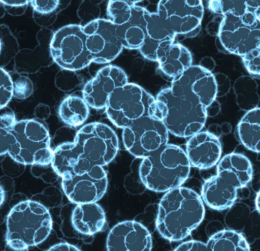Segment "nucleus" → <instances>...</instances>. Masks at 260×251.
Listing matches in <instances>:
<instances>
[{"label":"nucleus","instance_id":"1","mask_svg":"<svg viewBox=\"0 0 260 251\" xmlns=\"http://www.w3.org/2000/svg\"><path fill=\"white\" fill-rule=\"evenodd\" d=\"M115 132L107 124L93 122L77 132L74 142L60 144L53 150L51 165L59 176L87 171L95 166L110 164L118 152Z\"/></svg>","mask_w":260,"mask_h":251},{"label":"nucleus","instance_id":"2","mask_svg":"<svg viewBox=\"0 0 260 251\" xmlns=\"http://www.w3.org/2000/svg\"><path fill=\"white\" fill-rule=\"evenodd\" d=\"M166 193L159 204L156 228L164 238L179 241L202 223L205 205L196 192L185 187H177Z\"/></svg>","mask_w":260,"mask_h":251},{"label":"nucleus","instance_id":"3","mask_svg":"<svg viewBox=\"0 0 260 251\" xmlns=\"http://www.w3.org/2000/svg\"><path fill=\"white\" fill-rule=\"evenodd\" d=\"M155 100L156 116L169 133L189 138L205 126L208 109L194 97L169 87L161 90Z\"/></svg>","mask_w":260,"mask_h":251},{"label":"nucleus","instance_id":"4","mask_svg":"<svg viewBox=\"0 0 260 251\" xmlns=\"http://www.w3.org/2000/svg\"><path fill=\"white\" fill-rule=\"evenodd\" d=\"M217 170V175L204 183L201 197L209 208L221 211L231 208L238 190L249 183L252 167L244 155L231 153L220 160Z\"/></svg>","mask_w":260,"mask_h":251},{"label":"nucleus","instance_id":"5","mask_svg":"<svg viewBox=\"0 0 260 251\" xmlns=\"http://www.w3.org/2000/svg\"><path fill=\"white\" fill-rule=\"evenodd\" d=\"M191 167L181 147L167 144L143 158L140 177L148 190L165 193L181 186L188 179Z\"/></svg>","mask_w":260,"mask_h":251},{"label":"nucleus","instance_id":"6","mask_svg":"<svg viewBox=\"0 0 260 251\" xmlns=\"http://www.w3.org/2000/svg\"><path fill=\"white\" fill-rule=\"evenodd\" d=\"M7 229V245L15 250H25L48 238L52 230V218L42 204L24 201L9 213Z\"/></svg>","mask_w":260,"mask_h":251},{"label":"nucleus","instance_id":"7","mask_svg":"<svg viewBox=\"0 0 260 251\" xmlns=\"http://www.w3.org/2000/svg\"><path fill=\"white\" fill-rule=\"evenodd\" d=\"M11 132L8 153L12 159L23 165L51 164L53 155L51 137L42 123L31 119L16 121Z\"/></svg>","mask_w":260,"mask_h":251},{"label":"nucleus","instance_id":"8","mask_svg":"<svg viewBox=\"0 0 260 251\" xmlns=\"http://www.w3.org/2000/svg\"><path fill=\"white\" fill-rule=\"evenodd\" d=\"M105 109L109 119L122 129L143 117L157 118L154 97L135 83H127L115 89Z\"/></svg>","mask_w":260,"mask_h":251},{"label":"nucleus","instance_id":"9","mask_svg":"<svg viewBox=\"0 0 260 251\" xmlns=\"http://www.w3.org/2000/svg\"><path fill=\"white\" fill-rule=\"evenodd\" d=\"M218 39L228 52L242 57L260 47V16L248 10L241 16L223 15Z\"/></svg>","mask_w":260,"mask_h":251},{"label":"nucleus","instance_id":"10","mask_svg":"<svg viewBox=\"0 0 260 251\" xmlns=\"http://www.w3.org/2000/svg\"><path fill=\"white\" fill-rule=\"evenodd\" d=\"M50 52L54 61L65 71H80L92 63L82 25H66L57 30L51 39Z\"/></svg>","mask_w":260,"mask_h":251},{"label":"nucleus","instance_id":"11","mask_svg":"<svg viewBox=\"0 0 260 251\" xmlns=\"http://www.w3.org/2000/svg\"><path fill=\"white\" fill-rule=\"evenodd\" d=\"M126 150L137 158H143L168 144L169 132L160 119L146 116L123 129Z\"/></svg>","mask_w":260,"mask_h":251},{"label":"nucleus","instance_id":"12","mask_svg":"<svg viewBox=\"0 0 260 251\" xmlns=\"http://www.w3.org/2000/svg\"><path fill=\"white\" fill-rule=\"evenodd\" d=\"M156 13L176 36L194 37L200 31L203 4L202 0H159Z\"/></svg>","mask_w":260,"mask_h":251},{"label":"nucleus","instance_id":"13","mask_svg":"<svg viewBox=\"0 0 260 251\" xmlns=\"http://www.w3.org/2000/svg\"><path fill=\"white\" fill-rule=\"evenodd\" d=\"M61 178L63 193L77 205L98 202L107 191V173L100 166L81 173H68Z\"/></svg>","mask_w":260,"mask_h":251},{"label":"nucleus","instance_id":"14","mask_svg":"<svg viewBox=\"0 0 260 251\" xmlns=\"http://www.w3.org/2000/svg\"><path fill=\"white\" fill-rule=\"evenodd\" d=\"M83 28L86 48L94 63H110L122 51L117 26L109 19H94Z\"/></svg>","mask_w":260,"mask_h":251},{"label":"nucleus","instance_id":"15","mask_svg":"<svg viewBox=\"0 0 260 251\" xmlns=\"http://www.w3.org/2000/svg\"><path fill=\"white\" fill-rule=\"evenodd\" d=\"M170 87L197 99L208 109L215 100L217 83L211 71L201 66H193L173 78Z\"/></svg>","mask_w":260,"mask_h":251},{"label":"nucleus","instance_id":"16","mask_svg":"<svg viewBox=\"0 0 260 251\" xmlns=\"http://www.w3.org/2000/svg\"><path fill=\"white\" fill-rule=\"evenodd\" d=\"M127 82L125 72L118 67L108 65L85 85L83 99L89 107L97 110L105 109L111 94Z\"/></svg>","mask_w":260,"mask_h":251},{"label":"nucleus","instance_id":"17","mask_svg":"<svg viewBox=\"0 0 260 251\" xmlns=\"http://www.w3.org/2000/svg\"><path fill=\"white\" fill-rule=\"evenodd\" d=\"M152 237L148 230L135 221L117 224L111 230L106 241L108 250H150Z\"/></svg>","mask_w":260,"mask_h":251},{"label":"nucleus","instance_id":"18","mask_svg":"<svg viewBox=\"0 0 260 251\" xmlns=\"http://www.w3.org/2000/svg\"><path fill=\"white\" fill-rule=\"evenodd\" d=\"M220 140L208 132H199L190 137L186 144L185 154L190 165L200 170L211 168L221 156Z\"/></svg>","mask_w":260,"mask_h":251},{"label":"nucleus","instance_id":"19","mask_svg":"<svg viewBox=\"0 0 260 251\" xmlns=\"http://www.w3.org/2000/svg\"><path fill=\"white\" fill-rule=\"evenodd\" d=\"M156 61L162 73L174 78L192 65L191 52L175 41L161 42L156 51Z\"/></svg>","mask_w":260,"mask_h":251},{"label":"nucleus","instance_id":"20","mask_svg":"<svg viewBox=\"0 0 260 251\" xmlns=\"http://www.w3.org/2000/svg\"><path fill=\"white\" fill-rule=\"evenodd\" d=\"M148 10L138 5L132 6L130 19L126 23L118 25L117 34L123 48L139 50L147 38V18Z\"/></svg>","mask_w":260,"mask_h":251},{"label":"nucleus","instance_id":"21","mask_svg":"<svg viewBox=\"0 0 260 251\" xmlns=\"http://www.w3.org/2000/svg\"><path fill=\"white\" fill-rule=\"evenodd\" d=\"M71 222L77 232L84 235H93L104 228L106 214L96 202L78 204L73 211Z\"/></svg>","mask_w":260,"mask_h":251},{"label":"nucleus","instance_id":"22","mask_svg":"<svg viewBox=\"0 0 260 251\" xmlns=\"http://www.w3.org/2000/svg\"><path fill=\"white\" fill-rule=\"evenodd\" d=\"M176 35L167 26L156 13L149 12L147 18V38L139 51L143 57L156 61V51L161 42L175 41Z\"/></svg>","mask_w":260,"mask_h":251},{"label":"nucleus","instance_id":"23","mask_svg":"<svg viewBox=\"0 0 260 251\" xmlns=\"http://www.w3.org/2000/svg\"><path fill=\"white\" fill-rule=\"evenodd\" d=\"M237 132L240 142L246 149L259 153V108H254L245 114L237 124Z\"/></svg>","mask_w":260,"mask_h":251},{"label":"nucleus","instance_id":"24","mask_svg":"<svg viewBox=\"0 0 260 251\" xmlns=\"http://www.w3.org/2000/svg\"><path fill=\"white\" fill-rule=\"evenodd\" d=\"M59 116L70 127H79L86 122L89 115V106L83 98L70 96L59 107Z\"/></svg>","mask_w":260,"mask_h":251},{"label":"nucleus","instance_id":"25","mask_svg":"<svg viewBox=\"0 0 260 251\" xmlns=\"http://www.w3.org/2000/svg\"><path fill=\"white\" fill-rule=\"evenodd\" d=\"M208 250H250L246 238L232 230H223L210 237L206 243Z\"/></svg>","mask_w":260,"mask_h":251},{"label":"nucleus","instance_id":"26","mask_svg":"<svg viewBox=\"0 0 260 251\" xmlns=\"http://www.w3.org/2000/svg\"><path fill=\"white\" fill-rule=\"evenodd\" d=\"M132 6L125 0H109L107 7L109 20L117 26L126 23L132 16Z\"/></svg>","mask_w":260,"mask_h":251},{"label":"nucleus","instance_id":"27","mask_svg":"<svg viewBox=\"0 0 260 251\" xmlns=\"http://www.w3.org/2000/svg\"><path fill=\"white\" fill-rule=\"evenodd\" d=\"M14 115H0V156L8 153L12 141V129L16 122Z\"/></svg>","mask_w":260,"mask_h":251},{"label":"nucleus","instance_id":"28","mask_svg":"<svg viewBox=\"0 0 260 251\" xmlns=\"http://www.w3.org/2000/svg\"><path fill=\"white\" fill-rule=\"evenodd\" d=\"M14 94L13 80L8 72L0 68V109L9 104Z\"/></svg>","mask_w":260,"mask_h":251},{"label":"nucleus","instance_id":"29","mask_svg":"<svg viewBox=\"0 0 260 251\" xmlns=\"http://www.w3.org/2000/svg\"><path fill=\"white\" fill-rule=\"evenodd\" d=\"M243 65L249 74L255 78L260 74V47L254 48L242 56Z\"/></svg>","mask_w":260,"mask_h":251},{"label":"nucleus","instance_id":"30","mask_svg":"<svg viewBox=\"0 0 260 251\" xmlns=\"http://www.w3.org/2000/svg\"><path fill=\"white\" fill-rule=\"evenodd\" d=\"M221 15L231 13L241 16L246 12L244 0H220Z\"/></svg>","mask_w":260,"mask_h":251},{"label":"nucleus","instance_id":"31","mask_svg":"<svg viewBox=\"0 0 260 251\" xmlns=\"http://www.w3.org/2000/svg\"><path fill=\"white\" fill-rule=\"evenodd\" d=\"M31 7L40 14H50L58 7L60 0H31Z\"/></svg>","mask_w":260,"mask_h":251},{"label":"nucleus","instance_id":"32","mask_svg":"<svg viewBox=\"0 0 260 251\" xmlns=\"http://www.w3.org/2000/svg\"><path fill=\"white\" fill-rule=\"evenodd\" d=\"M174 250H208L206 243L198 240H189L181 243Z\"/></svg>","mask_w":260,"mask_h":251},{"label":"nucleus","instance_id":"33","mask_svg":"<svg viewBox=\"0 0 260 251\" xmlns=\"http://www.w3.org/2000/svg\"><path fill=\"white\" fill-rule=\"evenodd\" d=\"M246 4V10L248 11L252 12L260 16L259 2L260 0H244Z\"/></svg>","mask_w":260,"mask_h":251},{"label":"nucleus","instance_id":"34","mask_svg":"<svg viewBox=\"0 0 260 251\" xmlns=\"http://www.w3.org/2000/svg\"><path fill=\"white\" fill-rule=\"evenodd\" d=\"M48 250H80V249L71 243H60L51 246Z\"/></svg>","mask_w":260,"mask_h":251},{"label":"nucleus","instance_id":"35","mask_svg":"<svg viewBox=\"0 0 260 251\" xmlns=\"http://www.w3.org/2000/svg\"><path fill=\"white\" fill-rule=\"evenodd\" d=\"M31 1V0H0V3L7 7H20L28 5Z\"/></svg>","mask_w":260,"mask_h":251},{"label":"nucleus","instance_id":"36","mask_svg":"<svg viewBox=\"0 0 260 251\" xmlns=\"http://www.w3.org/2000/svg\"><path fill=\"white\" fill-rule=\"evenodd\" d=\"M208 8L213 13L221 15L220 0H209Z\"/></svg>","mask_w":260,"mask_h":251},{"label":"nucleus","instance_id":"37","mask_svg":"<svg viewBox=\"0 0 260 251\" xmlns=\"http://www.w3.org/2000/svg\"><path fill=\"white\" fill-rule=\"evenodd\" d=\"M5 201V191L3 187L0 185V206L3 205Z\"/></svg>","mask_w":260,"mask_h":251},{"label":"nucleus","instance_id":"38","mask_svg":"<svg viewBox=\"0 0 260 251\" xmlns=\"http://www.w3.org/2000/svg\"><path fill=\"white\" fill-rule=\"evenodd\" d=\"M125 1L128 4H132V5H137L138 3L141 2L143 0H125Z\"/></svg>","mask_w":260,"mask_h":251},{"label":"nucleus","instance_id":"39","mask_svg":"<svg viewBox=\"0 0 260 251\" xmlns=\"http://www.w3.org/2000/svg\"><path fill=\"white\" fill-rule=\"evenodd\" d=\"M258 197H259V193H258L256 199H255V206H256L257 211H259V206H258Z\"/></svg>","mask_w":260,"mask_h":251},{"label":"nucleus","instance_id":"40","mask_svg":"<svg viewBox=\"0 0 260 251\" xmlns=\"http://www.w3.org/2000/svg\"><path fill=\"white\" fill-rule=\"evenodd\" d=\"M1 48H2V45H1V40H0V52H1Z\"/></svg>","mask_w":260,"mask_h":251}]
</instances>
